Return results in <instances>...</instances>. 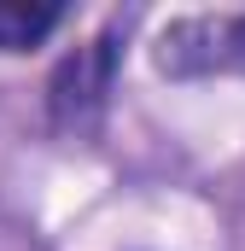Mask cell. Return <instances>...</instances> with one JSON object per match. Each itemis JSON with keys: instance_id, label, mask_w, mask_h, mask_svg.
I'll list each match as a JSON object with an SVG mask.
<instances>
[{"instance_id": "obj_1", "label": "cell", "mask_w": 245, "mask_h": 251, "mask_svg": "<svg viewBox=\"0 0 245 251\" xmlns=\"http://www.w3.org/2000/svg\"><path fill=\"white\" fill-rule=\"evenodd\" d=\"M152 64L170 82L245 76V12H187L170 18L152 41Z\"/></svg>"}, {"instance_id": "obj_2", "label": "cell", "mask_w": 245, "mask_h": 251, "mask_svg": "<svg viewBox=\"0 0 245 251\" xmlns=\"http://www.w3.org/2000/svg\"><path fill=\"white\" fill-rule=\"evenodd\" d=\"M117 59H122L117 35H94L76 53H64L53 82H47V117H53V128H64V134L99 128L105 105H111V88H117Z\"/></svg>"}, {"instance_id": "obj_3", "label": "cell", "mask_w": 245, "mask_h": 251, "mask_svg": "<svg viewBox=\"0 0 245 251\" xmlns=\"http://www.w3.org/2000/svg\"><path fill=\"white\" fill-rule=\"evenodd\" d=\"M64 24V6H24V0H0V53H29L41 47Z\"/></svg>"}]
</instances>
